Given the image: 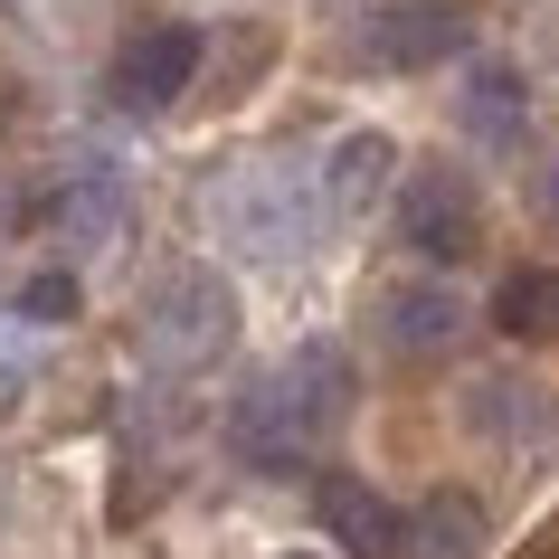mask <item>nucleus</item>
I'll return each mask as SVG.
<instances>
[{"label":"nucleus","instance_id":"2","mask_svg":"<svg viewBox=\"0 0 559 559\" xmlns=\"http://www.w3.org/2000/svg\"><path fill=\"white\" fill-rule=\"evenodd\" d=\"M209 38L190 29V20H171V29H143L123 38L115 76H105V95H115V115H171L180 95H190V76H200Z\"/></svg>","mask_w":559,"mask_h":559},{"label":"nucleus","instance_id":"5","mask_svg":"<svg viewBox=\"0 0 559 559\" xmlns=\"http://www.w3.org/2000/svg\"><path fill=\"white\" fill-rule=\"evenodd\" d=\"M323 522H332V540L352 559H408V502L370 493L360 474H332L323 484Z\"/></svg>","mask_w":559,"mask_h":559},{"label":"nucleus","instance_id":"3","mask_svg":"<svg viewBox=\"0 0 559 559\" xmlns=\"http://www.w3.org/2000/svg\"><path fill=\"white\" fill-rule=\"evenodd\" d=\"M465 38H474V20L455 0H380L360 20V58L380 67V76H408V67H445Z\"/></svg>","mask_w":559,"mask_h":559},{"label":"nucleus","instance_id":"1","mask_svg":"<svg viewBox=\"0 0 559 559\" xmlns=\"http://www.w3.org/2000/svg\"><path fill=\"white\" fill-rule=\"evenodd\" d=\"M342 399H352V380L332 370V352H304V360H285V370H265V380L228 408V445L247 465H265V474H295L304 445L332 437Z\"/></svg>","mask_w":559,"mask_h":559},{"label":"nucleus","instance_id":"12","mask_svg":"<svg viewBox=\"0 0 559 559\" xmlns=\"http://www.w3.org/2000/svg\"><path fill=\"white\" fill-rule=\"evenodd\" d=\"M380 180H389V143H380V133H342V152L323 162V200L332 209H360Z\"/></svg>","mask_w":559,"mask_h":559},{"label":"nucleus","instance_id":"8","mask_svg":"<svg viewBox=\"0 0 559 559\" xmlns=\"http://www.w3.org/2000/svg\"><path fill=\"white\" fill-rule=\"evenodd\" d=\"M455 332H465V304H455V285H437V275H427V285H399L389 313H380L389 352H445Z\"/></svg>","mask_w":559,"mask_h":559},{"label":"nucleus","instance_id":"10","mask_svg":"<svg viewBox=\"0 0 559 559\" xmlns=\"http://www.w3.org/2000/svg\"><path fill=\"white\" fill-rule=\"evenodd\" d=\"M474 550H484V512H474V493L408 502V559H474Z\"/></svg>","mask_w":559,"mask_h":559},{"label":"nucleus","instance_id":"14","mask_svg":"<svg viewBox=\"0 0 559 559\" xmlns=\"http://www.w3.org/2000/svg\"><path fill=\"white\" fill-rule=\"evenodd\" d=\"M295 559H313V550H295Z\"/></svg>","mask_w":559,"mask_h":559},{"label":"nucleus","instance_id":"9","mask_svg":"<svg viewBox=\"0 0 559 559\" xmlns=\"http://www.w3.org/2000/svg\"><path fill=\"white\" fill-rule=\"evenodd\" d=\"M152 323H162V342H180V352H228V304H218V285L209 275H171L162 285V304H152Z\"/></svg>","mask_w":559,"mask_h":559},{"label":"nucleus","instance_id":"13","mask_svg":"<svg viewBox=\"0 0 559 559\" xmlns=\"http://www.w3.org/2000/svg\"><path fill=\"white\" fill-rule=\"evenodd\" d=\"M20 313H29V323H76V275H58V265L29 275V285H20Z\"/></svg>","mask_w":559,"mask_h":559},{"label":"nucleus","instance_id":"4","mask_svg":"<svg viewBox=\"0 0 559 559\" xmlns=\"http://www.w3.org/2000/svg\"><path fill=\"white\" fill-rule=\"evenodd\" d=\"M399 237H408L427 265H455L474 247V190L445 162H417L408 180H399Z\"/></svg>","mask_w":559,"mask_h":559},{"label":"nucleus","instance_id":"11","mask_svg":"<svg viewBox=\"0 0 559 559\" xmlns=\"http://www.w3.org/2000/svg\"><path fill=\"white\" fill-rule=\"evenodd\" d=\"M493 323L512 332V342H540V332H559V275H550V265H522V275H502Z\"/></svg>","mask_w":559,"mask_h":559},{"label":"nucleus","instance_id":"6","mask_svg":"<svg viewBox=\"0 0 559 559\" xmlns=\"http://www.w3.org/2000/svg\"><path fill=\"white\" fill-rule=\"evenodd\" d=\"M455 115H465V133H474V143L512 152V143H522V123H531V86H522V67H502V58H474L465 95H455Z\"/></svg>","mask_w":559,"mask_h":559},{"label":"nucleus","instance_id":"7","mask_svg":"<svg viewBox=\"0 0 559 559\" xmlns=\"http://www.w3.org/2000/svg\"><path fill=\"white\" fill-rule=\"evenodd\" d=\"M465 427H474V437H493V445H540L531 427H550V399H540L522 370H493V380L465 389Z\"/></svg>","mask_w":559,"mask_h":559}]
</instances>
